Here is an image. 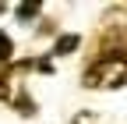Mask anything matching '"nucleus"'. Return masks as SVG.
Masks as SVG:
<instances>
[{
	"label": "nucleus",
	"instance_id": "39448f33",
	"mask_svg": "<svg viewBox=\"0 0 127 124\" xmlns=\"http://www.w3.org/2000/svg\"><path fill=\"white\" fill-rule=\"evenodd\" d=\"M74 124H92V121H88V117L81 114V117H74Z\"/></svg>",
	"mask_w": 127,
	"mask_h": 124
},
{
	"label": "nucleus",
	"instance_id": "f03ea898",
	"mask_svg": "<svg viewBox=\"0 0 127 124\" xmlns=\"http://www.w3.org/2000/svg\"><path fill=\"white\" fill-rule=\"evenodd\" d=\"M11 50H14V43L0 32V64H7V60H11Z\"/></svg>",
	"mask_w": 127,
	"mask_h": 124
},
{
	"label": "nucleus",
	"instance_id": "f257e3e1",
	"mask_svg": "<svg viewBox=\"0 0 127 124\" xmlns=\"http://www.w3.org/2000/svg\"><path fill=\"white\" fill-rule=\"evenodd\" d=\"M127 82V57H102L85 71L88 89H117Z\"/></svg>",
	"mask_w": 127,
	"mask_h": 124
},
{
	"label": "nucleus",
	"instance_id": "7ed1b4c3",
	"mask_svg": "<svg viewBox=\"0 0 127 124\" xmlns=\"http://www.w3.org/2000/svg\"><path fill=\"white\" fill-rule=\"evenodd\" d=\"M35 14H39V4H21V7H18V18H21V21L35 18Z\"/></svg>",
	"mask_w": 127,
	"mask_h": 124
},
{
	"label": "nucleus",
	"instance_id": "20e7f679",
	"mask_svg": "<svg viewBox=\"0 0 127 124\" xmlns=\"http://www.w3.org/2000/svg\"><path fill=\"white\" fill-rule=\"evenodd\" d=\"M74 46H78V36H64L57 43V53H67V50H74Z\"/></svg>",
	"mask_w": 127,
	"mask_h": 124
}]
</instances>
